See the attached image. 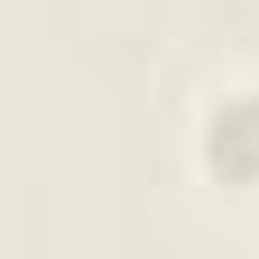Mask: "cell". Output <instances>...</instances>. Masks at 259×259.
<instances>
[{
	"label": "cell",
	"mask_w": 259,
	"mask_h": 259,
	"mask_svg": "<svg viewBox=\"0 0 259 259\" xmlns=\"http://www.w3.org/2000/svg\"><path fill=\"white\" fill-rule=\"evenodd\" d=\"M194 157H204L213 185L259 194V83H232L204 102V130H194Z\"/></svg>",
	"instance_id": "6da1fadb"
}]
</instances>
